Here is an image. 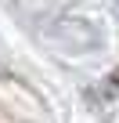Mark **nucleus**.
Wrapping results in <instances>:
<instances>
[{
	"mask_svg": "<svg viewBox=\"0 0 119 123\" xmlns=\"http://www.w3.org/2000/svg\"><path fill=\"white\" fill-rule=\"evenodd\" d=\"M115 94H119V69H115V73L105 80V87H101V98H115Z\"/></svg>",
	"mask_w": 119,
	"mask_h": 123,
	"instance_id": "f257e3e1",
	"label": "nucleus"
},
{
	"mask_svg": "<svg viewBox=\"0 0 119 123\" xmlns=\"http://www.w3.org/2000/svg\"><path fill=\"white\" fill-rule=\"evenodd\" d=\"M115 4H119V0H115Z\"/></svg>",
	"mask_w": 119,
	"mask_h": 123,
	"instance_id": "f03ea898",
	"label": "nucleus"
}]
</instances>
